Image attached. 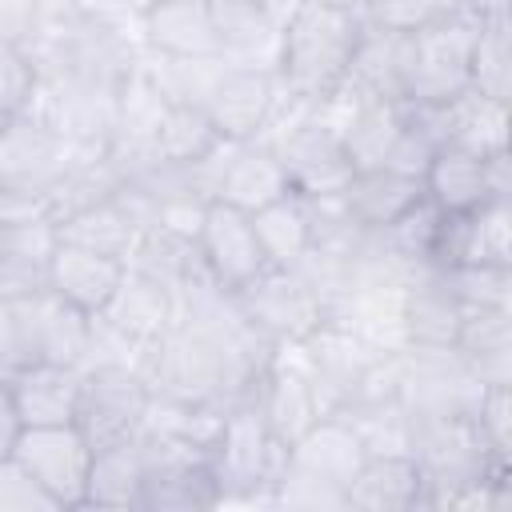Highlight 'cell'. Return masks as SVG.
<instances>
[{
    "instance_id": "obj_1",
    "label": "cell",
    "mask_w": 512,
    "mask_h": 512,
    "mask_svg": "<svg viewBox=\"0 0 512 512\" xmlns=\"http://www.w3.org/2000/svg\"><path fill=\"white\" fill-rule=\"evenodd\" d=\"M360 36H364V12L300 0L280 24V56H276V80L288 104H296L300 112H320L344 88Z\"/></svg>"
},
{
    "instance_id": "obj_2",
    "label": "cell",
    "mask_w": 512,
    "mask_h": 512,
    "mask_svg": "<svg viewBox=\"0 0 512 512\" xmlns=\"http://www.w3.org/2000/svg\"><path fill=\"white\" fill-rule=\"evenodd\" d=\"M364 456L368 448L360 432L340 412H328L288 448L272 500L296 508H320V504L344 508V488L360 472Z\"/></svg>"
},
{
    "instance_id": "obj_3",
    "label": "cell",
    "mask_w": 512,
    "mask_h": 512,
    "mask_svg": "<svg viewBox=\"0 0 512 512\" xmlns=\"http://www.w3.org/2000/svg\"><path fill=\"white\" fill-rule=\"evenodd\" d=\"M284 460H288V448L272 436L252 396L224 408L212 440V472L220 484V500H256L260 488H268V500H272Z\"/></svg>"
},
{
    "instance_id": "obj_4",
    "label": "cell",
    "mask_w": 512,
    "mask_h": 512,
    "mask_svg": "<svg viewBox=\"0 0 512 512\" xmlns=\"http://www.w3.org/2000/svg\"><path fill=\"white\" fill-rule=\"evenodd\" d=\"M152 392L132 360H92L80 372V396L72 424L88 440V448H108L136 440L148 424Z\"/></svg>"
},
{
    "instance_id": "obj_5",
    "label": "cell",
    "mask_w": 512,
    "mask_h": 512,
    "mask_svg": "<svg viewBox=\"0 0 512 512\" xmlns=\"http://www.w3.org/2000/svg\"><path fill=\"white\" fill-rule=\"evenodd\" d=\"M480 16L460 8L408 36V88L404 100L416 104H452L472 88V44Z\"/></svg>"
},
{
    "instance_id": "obj_6",
    "label": "cell",
    "mask_w": 512,
    "mask_h": 512,
    "mask_svg": "<svg viewBox=\"0 0 512 512\" xmlns=\"http://www.w3.org/2000/svg\"><path fill=\"white\" fill-rule=\"evenodd\" d=\"M232 296H236V308L248 320V328H256L276 348H296V344L312 340L332 316L324 296L312 288V280L300 268L268 264L252 284H244Z\"/></svg>"
},
{
    "instance_id": "obj_7",
    "label": "cell",
    "mask_w": 512,
    "mask_h": 512,
    "mask_svg": "<svg viewBox=\"0 0 512 512\" xmlns=\"http://www.w3.org/2000/svg\"><path fill=\"white\" fill-rule=\"evenodd\" d=\"M264 144H272V152L280 156L292 192L308 200H336L356 172L340 140V128L328 124L320 112H304L276 140H264Z\"/></svg>"
},
{
    "instance_id": "obj_8",
    "label": "cell",
    "mask_w": 512,
    "mask_h": 512,
    "mask_svg": "<svg viewBox=\"0 0 512 512\" xmlns=\"http://www.w3.org/2000/svg\"><path fill=\"white\" fill-rule=\"evenodd\" d=\"M280 100L284 92H280L276 68L220 60L204 88L200 108L212 116L224 140L244 144V140H264V128L272 124Z\"/></svg>"
},
{
    "instance_id": "obj_9",
    "label": "cell",
    "mask_w": 512,
    "mask_h": 512,
    "mask_svg": "<svg viewBox=\"0 0 512 512\" xmlns=\"http://www.w3.org/2000/svg\"><path fill=\"white\" fill-rule=\"evenodd\" d=\"M12 460L48 492L56 512L84 508L92 448L76 424H24Z\"/></svg>"
},
{
    "instance_id": "obj_10",
    "label": "cell",
    "mask_w": 512,
    "mask_h": 512,
    "mask_svg": "<svg viewBox=\"0 0 512 512\" xmlns=\"http://www.w3.org/2000/svg\"><path fill=\"white\" fill-rule=\"evenodd\" d=\"M424 200L440 216H468L488 200H508V152L480 156L456 144H444L420 172Z\"/></svg>"
},
{
    "instance_id": "obj_11",
    "label": "cell",
    "mask_w": 512,
    "mask_h": 512,
    "mask_svg": "<svg viewBox=\"0 0 512 512\" xmlns=\"http://www.w3.org/2000/svg\"><path fill=\"white\" fill-rule=\"evenodd\" d=\"M196 252L204 260V268L212 272V280L228 292H240L244 284H252L268 268V256L260 248L252 212H244L228 200H216V196L200 212Z\"/></svg>"
},
{
    "instance_id": "obj_12",
    "label": "cell",
    "mask_w": 512,
    "mask_h": 512,
    "mask_svg": "<svg viewBox=\"0 0 512 512\" xmlns=\"http://www.w3.org/2000/svg\"><path fill=\"white\" fill-rule=\"evenodd\" d=\"M96 324L120 340L128 352H144L148 344H156L172 324H176V292L168 284H160L148 272L128 268L124 280L116 284L112 300L104 304V312L96 316ZM136 364V360H132Z\"/></svg>"
},
{
    "instance_id": "obj_13",
    "label": "cell",
    "mask_w": 512,
    "mask_h": 512,
    "mask_svg": "<svg viewBox=\"0 0 512 512\" xmlns=\"http://www.w3.org/2000/svg\"><path fill=\"white\" fill-rule=\"evenodd\" d=\"M284 192H292L288 172L280 164V156L272 152V144L264 140H244V144H224L212 156V196L228 200L244 212H260L264 204L280 200Z\"/></svg>"
},
{
    "instance_id": "obj_14",
    "label": "cell",
    "mask_w": 512,
    "mask_h": 512,
    "mask_svg": "<svg viewBox=\"0 0 512 512\" xmlns=\"http://www.w3.org/2000/svg\"><path fill=\"white\" fill-rule=\"evenodd\" d=\"M144 44L164 60H212L220 56L212 0H144Z\"/></svg>"
},
{
    "instance_id": "obj_15",
    "label": "cell",
    "mask_w": 512,
    "mask_h": 512,
    "mask_svg": "<svg viewBox=\"0 0 512 512\" xmlns=\"http://www.w3.org/2000/svg\"><path fill=\"white\" fill-rule=\"evenodd\" d=\"M336 200H340L344 216L360 232H388L416 204H424V184L412 172L376 164V168H356L352 180L344 184V192Z\"/></svg>"
},
{
    "instance_id": "obj_16",
    "label": "cell",
    "mask_w": 512,
    "mask_h": 512,
    "mask_svg": "<svg viewBox=\"0 0 512 512\" xmlns=\"http://www.w3.org/2000/svg\"><path fill=\"white\" fill-rule=\"evenodd\" d=\"M264 424L272 428V436L292 448L320 416H324V404L304 372V364H292L284 360V352L276 348V360L264 368V376L256 380V392H252Z\"/></svg>"
},
{
    "instance_id": "obj_17",
    "label": "cell",
    "mask_w": 512,
    "mask_h": 512,
    "mask_svg": "<svg viewBox=\"0 0 512 512\" xmlns=\"http://www.w3.org/2000/svg\"><path fill=\"white\" fill-rule=\"evenodd\" d=\"M344 508H360V512L424 508V472L412 460V452H368L360 472L344 488Z\"/></svg>"
},
{
    "instance_id": "obj_18",
    "label": "cell",
    "mask_w": 512,
    "mask_h": 512,
    "mask_svg": "<svg viewBox=\"0 0 512 512\" xmlns=\"http://www.w3.org/2000/svg\"><path fill=\"white\" fill-rule=\"evenodd\" d=\"M124 272H128L124 260L80 248V244H68V240L56 236V248H52V260H48V288L60 300L76 304L80 312L100 316L104 304L112 300L116 284L124 280Z\"/></svg>"
},
{
    "instance_id": "obj_19",
    "label": "cell",
    "mask_w": 512,
    "mask_h": 512,
    "mask_svg": "<svg viewBox=\"0 0 512 512\" xmlns=\"http://www.w3.org/2000/svg\"><path fill=\"white\" fill-rule=\"evenodd\" d=\"M408 88V36L364 20V36L344 76V96L352 100H404Z\"/></svg>"
},
{
    "instance_id": "obj_20",
    "label": "cell",
    "mask_w": 512,
    "mask_h": 512,
    "mask_svg": "<svg viewBox=\"0 0 512 512\" xmlns=\"http://www.w3.org/2000/svg\"><path fill=\"white\" fill-rule=\"evenodd\" d=\"M464 304L440 268H420L404 280V336L412 348H452Z\"/></svg>"
},
{
    "instance_id": "obj_21",
    "label": "cell",
    "mask_w": 512,
    "mask_h": 512,
    "mask_svg": "<svg viewBox=\"0 0 512 512\" xmlns=\"http://www.w3.org/2000/svg\"><path fill=\"white\" fill-rule=\"evenodd\" d=\"M52 248H56L52 220L0 224V300L36 296L48 288Z\"/></svg>"
},
{
    "instance_id": "obj_22",
    "label": "cell",
    "mask_w": 512,
    "mask_h": 512,
    "mask_svg": "<svg viewBox=\"0 0 512 512\" xmlns=\"http://www.w3.org/2000/svg\"><path fill=\"white\" fill-rule=\"evenodd\" d=\"M80 372L52 360H32L20 372L8 376L16 412L24 424H72L76 396H80Z\"/></svg>"
},
{
    "instance_id": "obj_23",
    "label": "cell",
    "mask_w": 512,
    "mask_h": 512,
    "mask_svg": "<svg viewBox=\"0 0 512 512\" xmlns=\"http://www.w3.org/2000/svg\"><path fill=\"white\" fill-rule=\"evenodd\" d=\"M220 60L276 68L280 56V20L256 0H212Z\"/></svg>"
},
{
    "instance_id": "obj_24",
    "label": "cell",
    "mask_w": 512,
    "mask_h": 512,
    "mask_svg": "<svg viewBox=\"0 0 512 512\" xmlns=\"http://www.w3.org/2000/svg\"><path fill=\"white\" fill-rule=\"evenodd\" d=\"M228 140L212 124V116L200 104H180L172 100L148 140V160L168 164V168H200L208 164Z\"/></svg>"
},
{
    "instance_id": "obj_25",
    "label": "cell",
    "mask_w": 512,
    "mask_h": 512,
    "mask_svg": "<svg viewBox=\"0 0 512 512\" xmlns=\"http://www.w3.org/2000/svg\"><path fill=\"white\" fill-rule=\"evenodd\" d=\"M512 308H468L456 332V348L480 384L512 380Z\"/></svg>"
},
{
    "instance_id": "obj_26",
    "label": "cell",
    "mask_w": 512,
    "mask_h": 512,
    "mask_svg": "<svg viewBox=\"0 0 512 512\" xmlns=\"http://www.w3.org/2000/svg\"><path fill=\"white\" fill-rule=\"evenodd\" d=\"M252 224L272 268H296L312 248L316 216H312V200L300 192H284L280 200L264 204L260 212H252Z\"/></svg>"
},
{
    "instance_id": "obj_27",
    "label": "cell",
    "mask_w": 512,
    "mask_h": 512,
    "mask_svg": "<svg viewBox=\"0 0 512 512\" xmlns=\"http://www.w3.org/2000/svg\"><path fill=\"white\" fill-rule=\"evenodd\" d=\"M444 144L496 156L508 152V104L480 96V92H460L452 104H444Z\"/></svg>"
},
{
    "instance_id": "obj_28",
    "label": "cell",
    "mask_w": 512,
    "mask_h": 512,
    "mask_svg": "<svg viewBox=\"0 0 512 512\" xmlns=\"http://www.w3.org/2000/svg\"><path fill=\"white\" fill-rule=\"evenodd\" d=\"M140 476H144L140 436L124 440V444L96 448L92 452V468H88L84 508H136Z\"/></svg>"
},
{
    "instance_id": "obj_29",
    "label": "cell",
    "mask_w": 512,
    "mask_h": 512,
    "mask_svg": "<svg viewBox=\"0 0 512 512\" xmlns=\"http://www.w3.org/2000/svg\"><path fill=\"white\" fill-rule=\"evenodd\" d=\"M472 92L508 104L512 96V32L508 12H484L472 44Z\"/></svg>"
},
{
    "instance_id": "obj_30",
    "label": "cell",
    "mask_w": 512,
    "mask_h": 512,
    "mask_svg": "<svg viewBox=\"0 0 512 512\" xmlns=\"http://www.w3.org/2000/svg\"><path fill=\"white\" fill-rule=\"evenodd\" d=\"M456 300L468 308H512V268L500 264H456L440 268Z\"/></svg>"
},
{
    "instance_id": "obj_31",
    "label": "cell",
    "mask_w": 512,
    "mask_h": 512,
    "mask_svg": "<svg viewBox=\"0 0 512 512\" xmlns=\"http://www.w3.org/2000/svg\"><path fill=\"white\" fill-rule=\"evenodd\" d=\"M468 8V0H364V20L376 24V28H388V32H420L452 12Z\"/></svg>"
},
{
    "instance_id": "obj_32",
    "label": "cell",
    "mask_w": 512,
    "mask_h": 512,
    "mask_svg": "<svg viewBox=\"0 0 512 512\" xmlns=\"http://www.w3.org/2000/svg\"><path fill=\"white\" fill-rule=\"evenodd\" d=\"M472 424L484 440V448L508 464V448H512V388L508 384H484L472 408Z\"/></svg>"
},
{
    "instance_id": "obj_33",
    "label": "cell",
    "mask_w": 512,
    "mask_h": 512,
    "mask_svg": "<svg viewBox=\"0 0 512 512\" xmlns=\"http://www.w3.org/2000/svg\"><path fill=\"white\" fill-rule=\"evenodd\" d=\"M36 80H40L36 60L24 48L0 40V124H8L12 116L32 108Z\"/></svg>"
},
{
    "instance_id": "obj_34",
    "label": "cell",
    "mask_w": 512,
    "mask_h": 512,
    "mask_svg": "<svg viewBox=\"0 0 512 512\" xmlns=\"http://www.w3.org/2000/svg\"><path fill=\"white\" fill-rule=\"evenodd\" d=\"M0 508H12V512H28V508H52L56 512V504L48 500V492L8 456V460H0Z\"/></svg>"
},
{
    "instance_id": "obj_35",
    "label": "cell",
    "mask_w": 512,
    "mask_h": 512,
    "mask_svg": "<svg viewBox=\"0 0 512 512\" xmlns=\"http://www.w3.org/2000/svg\"><path fill=\"white\" fill-rule=\"evenodd\" d=\"M40 24V0H0V40L16 48H32Z\"/></svg>"
},
{
    "instance_id": "obj_36",
    "label": "cell",
    "mask_w": 512,
    "mask_h": 512,
    "mask_svg": "<svg viewBox=\"0 0 512 512\" xmlns=\"http://www.w3.org/2000/svg\"><path fill=\"white\" fill-rule=\"evenodd\" d=\"M24 432V420L16 412V400H12V388H8V376H0V460L12 456L16 440Z\"/></svg>"
},
{
    "instance_id": "obj_37",
    "label": "cell",
    "mask_w": 512,
    "mask_h": 512,
    "mask_svg": "<svg viewBox=\"0 0 512 512\" xmlns=\"http://www.w3.org/2000/svg\"><path fill=\"white\" fill-rule=\"evenodd\" d=\"M308 4H324V8H348V12H360L364 0H308Z\"/></svg>"
},
{
    "instance_id": "obj_38",
    "label": "cell",
    "mask_w": 512,
    "mask_h": 512,
    "mask_svg": "<svg viewBox=\"0 0 512 512\" xmlns=\"http://www.w3.org/2000/svg\"><path fill=\"white\" fill-rule=\"evenodd\" d=\"M76 4H84V8H92V0H76Z\"/></svg>"
}]
</instances>
